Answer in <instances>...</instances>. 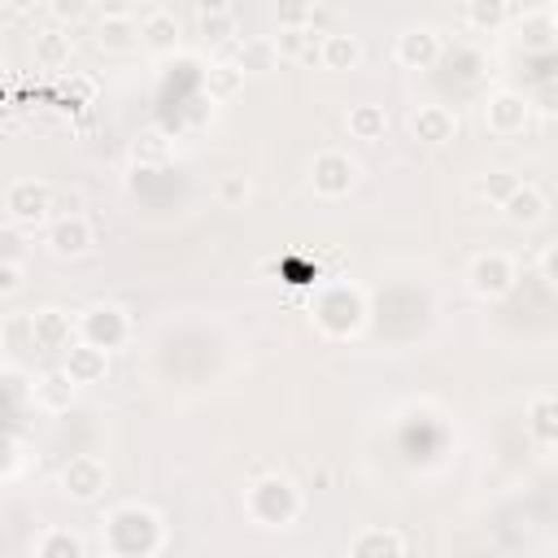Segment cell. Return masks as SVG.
Instances as JSON below:
<instances>
[{"instance_id":"cell-9","label":"cell","mask_w":558,"mask_h":558,"mask_svg":"<svg viewBox=\"0 0 558 558\" xmlns=\"http://www.w3.org/2000/svg\"><path fill=\"white\" fill-rule=\"evenodd\" d=\"M353 183H357V161H353L344 148H323V153H314V161H310V187H314V196L340 201V196H349Z\"/></svg>"},{"instance_id":"cell-18","label":"cell","mask_w":558,"mask_h":558,"mask_svg":"<svg viewBox=\"0 0 558 558\" xmlns=\"http://www.w3.org/2000/svg\"><path fill=\"white\" fill-rule=\"evenodd\" d=\"M61 371L70 375L74 388L105 384V375H109V353H105V349H92V344H83V340H74V344L61 353Z\"/></svg>"},{"instance_id":"cell-25","label":"cell","mask_w":558,"mask_h":558,"mask_svg":"<svg viewBox=\"0 0 558 558\" xmlns=\"http://www.w3.org/2000/svg\"><path fill=\"white\" fill-rule=\"evenodd\" d=\"M462 22L471 31H480V35H493V31L514 22V4L510 0H466L462 4Z\"/></svg>"},{"instance_id":"cell-7","label":"cell","mask_w":558,"mask_h":558,"mask_svg":"<svg viewBox=\"0 0 558 558\" xmlns=\"http://www.w3.org/2000/svg\"><path fill=\"white\" fill-rule=\"evenodd\" d=\"M480 122H484L488 135H501V140L523 135V131L532 126V96L519 92V87H497V92L484 96Z\"/></svg>"},{"instance_id":"cell-1","label":"cell","mask_w":558,"mask_h":558,"mask_svg":"<svg viewBox=\"0 0 558 558\" xmlns=\"http://www.w3.org/2000/svg\"><path fill=\"white\" fill-rule=\"evenodd\" d=\"M166 519L144 501H118L100 519L105 558H157L166 549Z\"/></svg>"},{"instance_id":"cell-29","label":"cell","mask_w":558,"mask_h":558,"mask_svg":"<svg viewBox=\"0 0 558 558\" xmlns=\"http://www.w3.org/2000/svg\"><path fill=\"white\" fill-rule=\"evenodd\" d=\"M0 349H4L13 362L39 353V349H35V331H31V314H9V318L0 323Z\"/></svg>"},{"instance_id":"cell-5","label":"cell","mask_w":558,"mask_h":558,"mask_svg":"<svg viewBox=\"0 0 558 558\" xmlns=\"http://www.w3.org/2000/svg\"><path fill=\"white\" fill-rule=\"evenodd\" d=\"M4 218L17 231H39L52 222V187L39 174H22L4 187Z\"/></svg>"},{"instance_id":"cell-11","label":"cell","mask_w":558,"mask_h":558,"mask_svg":"<svg viewBox=\"0 0 558 558\" xmlns=\"http://www.w3.org/2000/svg\"><path fill=\"white\" fill-rule=\"evenodd\" d=\"M392 57L405 70H432L445 57V39H440L436 26H405L397 35V44H392Z\"/></svg>"},{"instance_id":"cell-39","label":"cell","mask_w":558,"mask_h":558,"mask_svg":"<svg viewBox=\"0 0 558 558\" xmlns=\"http://www.w3.org/2000/svg\"><path fill=\"white\" fill-rule=\"evenodd\" d=\"M536 270H541V283H545V288H558V244H545V248H541Z\"/></svg>"},{"instance_id":"cell-38","label":"cell","mask_w":558,"mask_h":558,"mask_svg":"<svg viewBox=\"0 0 558 558\" xmlns=\"http://www.w3.org/2000/svg\"><path fill=\"white\" fill-rule=\"evenodd\" d=\"M22 235L26 231H17V227H0V262H22V253H26Z\"/></svg>"},{"instance_id":"cell-12","label":"cell","mask_w":558,"mask_h":558,"mask_svg":"<svg viewBox=\"0 0 558 558\" xmlns=\"http://www.w3.org/2000/svg\"><path fill=\"white\" fill-rule=\"evenodd\" d=\"M514 39L523 44V52H549L558 44V9L541 4V9H514Z\"/></svg>"},{"instance_id":"cell-3","label":"cell","mask_w":558,"mask_h":558,"mask_svg":"<svg viewBox=\"0 0 558 558\" xmlns=\"http://www.w3.org/2000/svg\"><path fill=\"white\" fill-rule=\"evenodd\" d=\"M301 510H305L301 488L279 471H266L244 488V514L257 527H292L301 519Z\"/></svg>"},{"instance_id":"cell-19","label":"cell","mask_w":558,"mask_h":558,"mask_svg":"<svg viewBox=\"0 0 558 558\" xmlns=\"http://www.w3.org/2000/svg\"><path fill=\"white\" fill-rule=\"evenodd\" d=\"M96 48L109 57H126L140 48V17L135 13H100L96 22Z\"/></svg>"},{"instance_id":"cell-35","label":"cell","mask_w":558,"mask_h":558,"mask_svg":"<svg viewBox=\"0 0 558 558\" xmlns=\"http://www.w3.org/2000/svg\"><path fill=\"white\" fill-rule=\"evenodd\" d=\"M279 31H296V26H314V4H279L275 9Z\"/></svg>"},{"instance_id":"cell-15","label":"cell","mask_w":558,"mask_h":558,"mask_svg":"<svg viewBox=\"0 0 558 558\" xmlns=\"http://www.w3.org/2000/svg\"><path fill=\"white\" fill-rule=\"evenodd\" d=\"M31 331H35L39 353H65L74 344V314H65L61 305L31 310Z\"/></svg>"},{"instance_id":"cell-27","label":"cell","mask_w":558,"mask_h":558,"mask_svg":"<svg viewBox=\"0 0 558 558\" xmlns=\"http://www.w3.org/2000/svg\"><path fill=\"white\" fill-rule=\"evenodd\" d=\"M196 22L209 44H227L235 35V9L227 0H196Z\"/></svg>"},{"instance_id":"cell-14","label":"cell","mask_w":558,"mask_h":558,"mask_svg":"<svg viewBox=\"0 0 558 558\" xmlns=\"http://www.w3.org/2000/svg\"><path fill=\"white\" fill-rule=\"evenodd\" d=\"M179 39H183V22H179L174 9H166V4L144 9V17H140V48H148L153 57H166V52L179 48Z\"/></svg>"},{"instance_id":"cell-41","label":"cell","mask_w":558,"mask_h":558,"mask_svg":"<svg viewBox=\"0 0 558 558\" xmlns=\"http://www.w3.org/2000/svg\"><path fill=\"white\" fill-rule=\"evenodd\" d=\"M0 70H4V52H0Z\"/></svg>"},{"instance_id":"cell-22","label":"cell","mask_w":558,"mask_h":558,"mask_svg":"<svg viewBox=\"0 0 558 558\" xmlns=\"http://www.w3.org/2000/svg\"><path fill=\"white\" fill-rule=\"evenodd\" d=\"M344 558H405V536L397 527H362Z\"/></svg>"},{"instance_id":"cell-10","label":"cell","mask_w":558,"mask_h":558,"mask_svg":"<svg viewBox=\"0 0 558 558\" xmlns=\"http://www.w3.org/2000/svg\"><path fill=\"white\" fill-rule=\"evenodd\" d=\"M92 244H96V231H92V222H87L83 214H61V218H52V222L44 227V248H48L52 257H61V262L87 257Z\"/></svg>"},{"instance_id":"cell-40","label":"cell","mask_w":558,"mask_h":558,"mask_svg":"<svg viewBox=\"0 0 558 558\" xmlns=\"http://www.w3.org/2000/svg\"><path fill=\"white\" fill-rule=\"evenodd\" d=\"M70 92L78 96V105H92V96H96V83H92V78H70V83H65V96H70Z\"/></svg>"},{"instance_id":"cell-28","label":"cell","mask_w":558,"mask_h":558,"mask_svg":"<svg viewBox=\"0 0 558 558\" xmlns=\"http://www.w3.org/2000/svg\"><path fill=\"white\" fill-rule=\"evenodd\" d=\"M35 558H87V545L74 527H44L35 536Z\"/></svg>"},{"instance_id":"cell-37","label":"cell","mask_w":558,"mask_h":558,"mask_svg":"<svg viewBox=\"0 0 558 558\" xmlns=\"http://www.w3.org/2000/svg\"><path fill=\"white\" fill-rule=\"evenodd\" d=\"M22 288H26V266L22 262H0V301L17 296Z\"/></svg>"},{"instance_id":"cell-8","label":"cell","mask_w":558,"mask_h":558,"mask_svg":"<svg viewBox=\"0 0 558 558\" xmlns=\"http://www.w3.org/2000/svg\"><path fill=\"white\" fill-rule=\"evenodd\" d=\"M57 488H61L70 501L92 506V501L105 497V488H109V466H105L96 453H74V458L57 471Z\"/></svg>"},{"instance_id":"cell-23","label":"cell","mask_w":558,"mask_h":558,"mask_svg":"<svg viewBox=\"0 0 558 558\" xmlns=\"http://www.w3.org/2000/svg\"><path fill=\"white\" fill-rule=\"evenodd\" d=\"M78 401V388L70 384V375L61 366H48L39 379H35V405L44 414H65L70 405Z\"/></svg>"},{"instance_id":"cell-26","label":"cell","mask_w":558,"mask_h":558,"mask_svg":"<svg viewBox=\"0 0 558 558\" xmlns=\"http://www.w3.org/2000/svg\"><path fill=\"white\" fill-rule=\"evenodd\" d=\"M344 126H349V135H353V140H362V144H375V140H384V135H388V109H384V105H375V100L349 105V113H344Z\"/></svg>"},{"instance_id":"cell-32","label":"cell","mask_w":558,"mask_h":558,"mask_svg":"<svg viewBox=\"0 0 558 558\" xmlns=\"http://www.w3.org/2000/svg\"><path fill=\"white\" fill-rule=\"evenodd\" d=\"M270 39H275L279 61H305V57H314V52H318V44H314V26L279 31V35H270Z\"/></svg>"},{"instance_id":"cell-13","label":"cell","mask_w":558,"mask_h":558,"mask_svg":"<svg viewBox=\"0 0 558 558\" xmlns=\"http://www.w3.org/2000/svg\"><path fill=\"white\" fill-rule=\"evenodd\" d=\"M410 135H414L418 144H427V148H445V144L458 140V113H453L449 105L427 100V105H418V109L410 113Z\"/></svg>"},{"instance_id":"cell-4","label":"cell","mask_w":558,"mask_h":558,"mask_svg":"<svg viewBox=\"0 0 558 558\" xmlns=\"http://www.w3.org/2000/svg\"><path fill=\"white\" fill-rule=\"evenodd\" d=\"M131 336H135V323H131V314L122 305L96 301V305H87V310L74 314V340H83L92 349L113 353V349L131 344Z\"/></svg>"},{"instance_id":"cell-17","label":"cell","mask_w":558,"mask_h":558,"mask_svg":"<svg viewBox=\"0 0 558 558\" xmlns=\"http://www.w3.org/2000/svg\"><path fill=\"white\" fill-rule=\"evenodd\" d=\"M497 209H501V218H506L510 227L527 231V227H541V222H545L549 201H545V192H541L536 183H523V179H519V187H514Z\"/></svg>"},{"instance_id":"cell-6","label":"cell","mask_w":558,"mask_h":558,"mask_svg":"<svg viewBox=\"0 0 558 558\" xmlns=\"http://www.w3.org/2000/svg\"><path fill=\"white\" fill-rule=\"evenodd\" d=\"M514 283H519V266L501 248H484L466 262V292L480 301H501L514 292Z\"/></svg>"},{"instance_id":"cell-20","label":"cell","mask_w":558,"mask_h":558,"mask_svg":"<svg viewBox=\"0 0 558 558\" xmlns=\"http://www.w3.org/2000/svg\"><path fill=\"white\" fill-rule=\"evenodd\" d=\"M231 65L244 74V78H266L279 70V52H275V39L270 35H244L235 44V57Z\"/></svg>"},{"instance_id":"cell-16","label":"cell","mask_w":558,"mask_h":558,"mask_svg":"<svg viewBox=\"0 0 558 558\" xmlns=\"http://www.w3.org/2000/svg\"><path fill=\"white\" fill-rule=\"evenodd\" d=\"M527 436L536 440V449L541 453H554V445H558V397H554V388H536L532 397H527Z\"/></svg>"},{"instance_id":"cell-31","label":"cell","mask_w":558,"mask_h":558,"mask_svg":"<svg viewBox=\"0 0 558 558\" xmlns=\"http://www.w3.org/2000/svg\"><path fill=\"white\" fill-rule=\"evenodd\" d=\"M205 92H209V100H235L244 92V74L231 61H214L205 70Z\"/></svg>"},{"instance_id":"cell-21","label":"cell","mask_w":558,"mask_h":558,"mask_svg":"<svg viewBox=\"0 0 558 558\" xmlns=\"http://www.w3.org/2000/svg\"><path fill=\"white\" fill-rule=\"evenodd\" d=\"M362 57H366V48H362V35H349V31H331V35H323V39H318V61H323V70H331V74L357 70V65H362Z\"/></svg>"},{"instance_id":"cell-33","label":"cell","mask_w":558,"mask_h":558,"mask_svg":"<svg viewBox=\"0 0 558 558\" xmlns=\"http://www.w3.org/2000/svg\"><path fill=\"white\" fill-rule=\"evenodd\" d=\"M514 187H519V174H514V170H484V174L475 179V196L488 201V205H501Z\"/></svg>"},{"instance_id":"cell-34","label":"cell","mask_w":558,"mask_h":558,"mask_svg":"<svg viewBox=\"0 0 558 558\" xmlns=\"http://www.w3.org/2000/svg\"><path fill=\"white\" fill-rule=\"evenodd\" d=\"M248 196H253V183H248V174H222V179H218V201H222L227 209L244 205Z\"/></svg>"},{"instance_id":"cell-2","label":"cell","mask_w":558,"mask_h":558,"mask_svg":"<svg viewBox=\"0 0 558 558\" xmlns=\"http://www.w3.org/2000/svg\"><path fill=\"white\" fill-rule=\"evenodd\" d=\"M366 314H371L366 292H362L357 283H349V279L323 283V288L314 292V301H310L314 327H318L323 336H331V340H353V336L366 327Z\"/></svg>"},{"instance_id":"cell-30","label":"cell","mask_w":558,"mask_h":558,"mask_svg":"<svg viewBox=\"0 0 558 558\" xmlns=\"http://www.w3.org/2000/svg\"><path fill=\"white\" fill-rule=\"evenodd\" d=\"M170 157V135L161 126H144L135 140H131V161L135 166H161Z\"/></svg>"},{"instance_id":"cell-36","label":"cell","mask_w":558,"mask_h":558,"mask_svg":"<svg viewBox=\"0 0 558 558\" xmlns=\"http://www.w3.org/2000/svg\"><path fill=\"white\" fill-rule=\"evenodd\" d=\"M48 13H52V26H65V31H70V26L87 13V0H52Z\"/></svg>"},{"instance_id":"cell-24","label":"cell","mask_w":558,"mask_h":558,"mask_svg":"<svg viewBox=\"0 0 558 558\" xmlns=\"http://www.w3.org/2000/svg\"><path fill=\"white\" fill-rule=\"evenodd\" d=\"M74 57V35L65 26H39L35 31V61L44 70H65Z\"/></svg>"}]
</instances>
